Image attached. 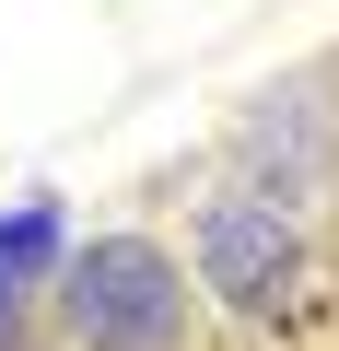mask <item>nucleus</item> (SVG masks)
Instances as JSON below:
<instances>
[{
    "instance_id": "nucleus-1",
    "label": "nucleus",
    "mask_w": 339,
    "mask_h": 351,
    "mask_svg": "<svg viewBox=\"0 0 339 351\" xmlns=\"http://www.w3.org/2000/svg\"><path fill=\"white\" fill-rule=\"evenodd\" d=\"M71 328L105 339V351H164V339L188 328V281H176V258L140 246V234L82 246V258H71Z\"/></svg>"
},
{
    "instance_id": "nucleus-2",
    "label": "nucleus",
    "mask_w": 339,
    "mask_h": 351,
    "mask_svg": "<svg viewBox=\"0 0 339 351\" xmlns=\"http://www.w3.org/2000/svg\"><path fill=\"white\" fill-rule=\"evenodd\" d=\"M199 269H211L234 304H281V281H292V223H281L269 199H223L211 234H199Z\"/></svg>"
},
{
    "instance_id": "nucleus-3",
    "label": "nucleus",
    "mask_w": 339,
    "mask_h": 351,
    "mask_svg": "<svg viewBox=\"0 0 339 351\" xmlns=\"http://www.w3.org/2000/svg\"><path fill=\"white\" fill-rule=\"evenodd\" d=\"M59 246V211H12V223H0V293H12V281H36V258Z\"/></svg>"
}]
</instances>
